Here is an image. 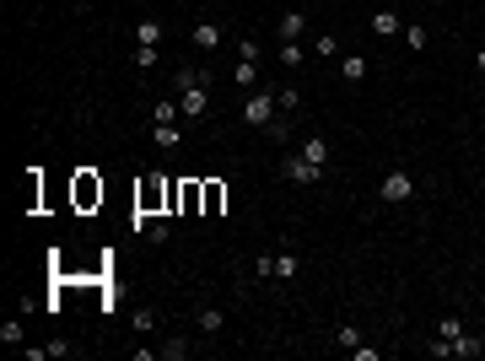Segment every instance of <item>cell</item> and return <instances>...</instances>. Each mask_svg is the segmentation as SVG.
I'll return each instance as SVG.
<instances>
[{
  "label": "cell",
  "instance_id": "cell-1",
  "mask_svg": "<svg viewBox=\"0 0 485 361\" xmlns=\"http://www.w3.org/2000/svg\"><path fill=\"white\" fill-rule=\"evenodd\" d=\"M205 81H210V76H205ZM205 81L178 86V108H183V119H205V113H210V92H205Z\"/></svg>",
  "mask_w": 485,
  "mask_h": 361
},
{
  "label": "cell",
  "instance_id": "cell-2",
  "mask_svg": "<svg viewBox=\"0 0 485 361\" xmlns=\"http://www.w3.org/2000/svg\"><path fill=\"white\" fill-rule=\"evenodd\" d=\"M168 189H173V178H146L141 189H135V210H141V216H157V205H168Z\"/></svg>",
  "mask_w": 485,
  "mask_h": 361
},
{
  "label": "cell",
  "instance_id": "cell-3",
  "mask_svg": "<svg viewBox=\"0 0 485 361\" xmlns=\"http://www.w3.org/2000/svg\"><path fill=\"white\" fill-rule=\"evenodd\" d=\"M242 119L254 124V130H265V124L275 119V97H270V92H248V103H242Z\"/></svg>",
  "mask_w": 485,
  "mask_h": 361
},
{
  "label": "cell",
  "instance_id": "cell-4",
  "mask_svg": "<svg viewBox=\"0 0 485 361\" xmlns=\"http://www.w3.org/2000/svg\"><path fill=\"white\" fill-rule=\"evenodd\" d=\"M280 173H286V178L297 183V189H307V183H318V178H324V168H313V162H307L302 151H291V157H286V168H280Z\"/></svg>",
  "mask_w": 485,
  "mask_h": 361
},
{
  "label": "cell",
  "instance_id": "cell-5",
  "mask_svg": "<svg viewBox=\"0 0 485 361\" xmlns=\"http://www.w3.org/2000/svg\"><path fill=\"white\" fill-rule=\"evenodd\" d=\"M377 194H383L388 205H404V200H415V178L410 173H388V178L377 183Z\"/></svg>",
  "mask_w": 485,
  "mask_h": 361
},
{
  "label": "cell",
  "instance_id": "cell-6",
  "mask_svg": "<svg viewBox=\"0 0 485 361\" xmlns=\"http://www.w3.org/2000/svg\"><path fill=\"white\" fill-rule=\"evenodd\" d=\"M76 205H81V210L103 205V178H97V173H76Z\"/></svg>",
  "mask_w": 485,
  "mask_h": 361
},
{
  "label": "cell",
  "instance_id": "cell-7",
  "mask_svg": "<svg viewBox=\"0 0 485 361\" xmlns=\"http://www.w3.org/2000/svg\"><path fill=\"white\" fill-rule=\"evenodd\" d=\"M178 210H183V216L205 210V183H200V178H183L178 183Z\"/></svg>",
  "mask_w": 485,
  "mask_h": 361
},
{
  "label": "cell",
  "instance_id": "cell-8",
  "mask_svg": "<svg viewBox=\"0 0 485 361\" xmlns=\"http://www.w3.org/2000/svg\"><path fill=\"white\" fill-rule=\"evenodd\" d=\"M297 151H302V157L313 162V168H329V157H335V146H329V135H307V141L297 146Z\"/></svg>",
  "mask_w": 485,
  "mask_h": 361
},
{
  "label": "cell",
  "instance_id": "cell-9",
  "mask_svg": "<svg viewBox=\"0 0 485 361\" xmlns=\"http://www.w3.org/2000/svg\"><path fill=\"white\" fill-rule=\"evenodd\" d=\"M302 27H307L302 11H286V16H280V44H297V38H302Z\"/></svg>",
  "mask_w": 485,
  "mask_h": 361
},
{
  "label": "cell",
  "instance_id": "cell-10",
  "mask_svg": "<svg viewBox=\"0 0 485 361\" xmlns=\"http://www.w3.org/2000/svg\"><path fill=\"white\" fill-rule=\"evenodd\" d=\"M194 44H200V49H216L221 44V27L210 22V16H205V22H194Z\"/></svg>",
  "mask_w": 485,
  "mask_h": 361
},
{
  "label": "cell",
  "instance_id": "cell-11",
  "mask_svg": "<svg viewBox=\"0 0 485 361\" xmlns=\"http://www.w3.org/2000/svg\"><path fill=\"white\" fill-rule=\"evenodd\" d=\"M151 135H157V146H162V151H178V146H183V130H178V124H157Z\"/></svg>",
  "mask_w": 485,
  "mask_h": 361
},
{
  "label": "cell",
  "instance_id": "cell-12",
  "mask_svg": "<svg viewBox=\"0 0 485 361\" xmlns=\"http://www.w3.org/2000/svg\"><path fill=\"white\" fill-rule=\"evenodd\" d=\"M135 44H151V49L162 44V22H157V16H146V22L135 27Z\"/></svg>",
  "mask_w": 485,
  "mask_h": 361
},
{
  "label": "cell",
  "instance_id": "cell-13",
  "mask_svg": "<svg viewBox=\"0 0 485 361\" xmlns=\"http://www.w3.org/2000/svg\"><path fill=\"white\" fill-rule=\"evenodd\" d=\"M297 270H302L297 253H275V280H297Z\"/></svg>",
  "mask_w": 485,
  "mask_h": 361
},
{
  "label": "cell",
  "instance_id": "cell-14",
  "mask_svg": "<svg viewBox=\"0 0 485 361\" xmlns=\"http://www.w3.org/2000/svg\"><path fill=\"white\" fill-rule=\"evenodd\" d=\"M221 205H227V183H216V178H210V183H205V216H216Z\"/></svg>",
  "mask_w": 485,
  "mask_h": 361
},
{
  "label": "cell",
  "instance_id": "cell-15",
  "mask_svg": "<svg viewBox=\"0 0 485 361\" xmlns=\"http://www.w3.org/2000/svg\"><path fill=\"white\" fill-rule=\"evenodd\" d=\"M372 33L377 38H394V33H399V16H394V11H372Z\"/></svg>",
  "mask_w": 485,
  "mask_h": 361
},
{
  "label": "cell",
  "instance_id": "cell-16",
  "mask_svg": "<svg viewBox=\"0 0 485 361\" xmlns=\"http://www.w3.org/2000/svg\"><path fill=\"white\" fill-rule=\"evenodd\" d=\"M340 71H345V81H367V60H362V54H345Z\"/></svg>",
  "mask_w": 485,
  "mask_h": 361
},
{
  "label": "cell",
  "instance_id": "cell-17",
  "mask_svg": "<svg viewBox=\"0 0 485 361\" xmlns=\"http://www.w3.org/2000/svg\"><path fill=\"white\" fill-rule=\"evenodd\" d=\"M151 119L157 124H178V97H162L157 108H151Z\"/></svg>",
  "mask_w": 485,
  "mask_h": 361
},
{
  "label": "cell",
  "instance_id": "cell-18",
  "mask_svg": "<svg viewBox=\"0 0 485 361\" xmlns=\"http://www.w3.org/2000/svg\"><path fill=\"white\" fill-rule=\"evenodd\" d=\"M221 324H227L221 307H200V335H221Z\"/></svg>",
  "mask_w": 485,
  "mask_h": 361
},
{
  "label": "cell",
  "instance_id": "cell-19",
  "mask_svg": "<svg viewBox=\"0 0 485 361\" xmlns=\"http://www.w3.org/2000/svg\"><path fill=\"white\" fill-rule=\"evenodd\" d=\"M453 356H485V340H474V335H459V340H453Z\"/></svg>",
  "mask_w": 485,
  "mask_h": 361
},
{
  "label": "cell",
  "instance_id": "cell-20",
  "mask_svg": "<svg viewBox=\"0 0 485 361\" xmlns=\"http://www.w3.org/2000/svg\"><path fill=\"white\" fill-rule=\"evenodd\" d=\"M232 81H238V86H254L259 81V60H242L238 71H232Z\"/></svg>",
  "mask_w": 485,
  "mask_h": 361
},
{
  "label": "cell",
  "instance_id": "cell-21",
  "mask_svg": "<svg viewBox=\"0 0 485 361\" xmlns=\"http://www.w3.org/2000/svg\"><path fill=\"white\" fill-rule=\"evenodd\" d=\"M0 345H22V318H6V324H0Z\"/></svg>",
  "mask_w": 485,
  "mask_h": 361
},
{
  "label": "cell",
  "instance_id": "cell-22",
  "mask_svg": "<svg viewBox=\"0 0 485 361\" xmlns=\"http://www.w3.org/2000/svg\"><path fill=\"white\" fill-rule=\"evenodd\" d=\"M404 49H415V54L426 49V27H421V22H410V27H404Z\"/></svg>",
  "mask_w": 485,
  "mask_h": 361
},
{
  "label": "cell",
  "instance_id": "cell-23",
  "mask_svg": "<svg viewBox=\"0 0 485 361\" xmlns=\"http://www.w3.org/2000/svg\"><path fill=\"white\" fill-rule=\"evenodd\" d=\"M280 65L297 71V65H302V44H280Z\"/></svg>",
  "mask_w": 485,
  "mask_h": 361
},
{
  "label": "cell",
  "instance_id": "cell-24",
  "mask_svg": "<svg viewBox=\"0 0 485 361\" xmlns=\"http://www.w3.org/2000/svg\"><path fill=\"white\" fill-rule=\"evenodd\" d=\"M130 324H135V335H151V329H157V313H151V307H141Z\"/></svg>",
  "mask_w": 485,
  "mask_h": 361
},
{
  "label": "cell",
  "instance_id": "cell-25",
  "mask_svg": "<svg viewBox=\"0 0 485 361\" xmlns=\"http://www.w3.org/2000/svg\"><path fill=\"white\" fill-rule=\"evenodd\" d=\"M157 356H162V361H183V356H189V345H183V340H168Z\"/></svg>",
  "mask_w": 485,
  "mask_h": 361
},
{
  "label": "cell",
  "instance_id": "cell-26",
  "mask_svg": "<svg viewBox=\"0 0 485 361\" xmlns=\"http://www.w3.org/2000/svg\"><path fill=\"white\" fill-rule=\"evenodd\" d=\"M135 65H141V71H151V65H157V49H151V44H135Z\"/></svg>",
  "mask_w": 485,
  "mask_h": 361
},
{
  "label": "cell",
  "instance_id": "cell-27",
  "mask_svg": "<svg viewBox=\"0 0 485 361\" xmlns=\"http://www.w3.org/2000/svg\"><path fill=\"white\" fill-rule=\"evenodd\" d=\"M335 340H340L345 350H356V345H362V335H356V324H340V335H335Z\"/></svg>",
  "mask_w": 485,
  "mask_h": 361
},
{
  "label": "cell",
  "instance_id": "cell-28",
  "mask_svg": "<svg viewBox=\"0 0 485 361\" xmlns=\"http://www.w3.org/2000/svg\"><path fill=\"white\" fill-rule=\"evenodd\" d=\"M297 103H302V97L291 92V86H280V92H275V108H286V113H291V108H297Z\"/></svg>",
  "mask_w": 485,
  "mask_h": 361
},
{
  "label": "cell",
  "instance_id": "cell-29",
  "mask_svg": "<svg viewBox=\"0 0 485 361\" xmlns=\"http://www.w3.org/2000/svg\"><path fill=\"white\" fill-rule=\"evenodd\" d=\"M436 335H442V340H459V335H464V318H442V329H436Z\"/></svg>",
  "mask_w": 485,
  "mask_h": 361
},
{
  "label": "cell",
  "instance_id": "cell-30",
  "mask_svg": "<svg viewBox=\"0 0 485 361\" xmlns=\"http://www.w3.org/2000/svg\"><path fill=\"white\" fill-rule=\"evenodd\" d=\"M146 238H151V243H168V238H173V227H162V221H151V227H146Z\"/></svg>",
  "mask_w": 485,
  "mask_h": 361
},
{
  "label": "cell",
  "instance_id": "cell-31",
  "mask_svg": "<svg viewBox=\"0 0 485 361\" xmlns=\"http://www.w3.org/2000/svg\"><path fill=\"white\" fill-rule=\"evenodd\" d=\"M351 356H356V361H383V350H377V345H356Z\"/></svg>",
  "mask_w": 485,
  "mask_h": 361
},
{
  "label": "cell",
  "instance_id": "cell-32",
  "mask_svg": "<svg viewBox=\"0 0 485 361\" xmlns=\"http://www.w3.org/2000/svg\"><path fill=\"white\" fill-rule=\"evenodd\" d=\"M474 65H480V76H485V49H480V54H474Z\"/></svg>",
  "mask_w": 485,
  "mask_h": 361
}]
</instances>
